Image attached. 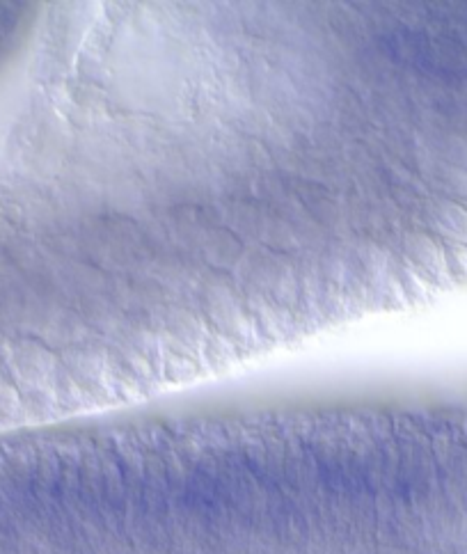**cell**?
Wrapping results in <instances>:
<instances>
[{
    "label": "cell",
    "mask_w": 467,
    "mask_h": 554,
    "mask_svg": "<svg viewBox=\"0 0 467 554\" xmlns=\"http://www.w3.org/2000/svg\"><path fill=\"white\" fill-rule=\"evenodd\" d=\"M25 96L5 252L58 412L399 307L412 151L390 73L339 5H62Z\"/></svg>",
    "instance_id": "6da1fadb"
}]
</instances>
